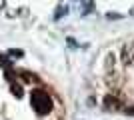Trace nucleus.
Instances as JSON below:
<instances>
[{
  "instance_id": "5",
  "label": "nucleus",
  "mask_w": 134,
  "mask_h": 120,
  "mask_svg": "<svg viewBox=\"0 0 134 120\" xmlns=\"http://www.w3.org/2000/svg\"><path fill=\"white\" fill-rule=\"evenodd\" d=\"M20 76H22L24 80H26V82H36V74H32V72H26V70H22V72H20Z\"/></svg>"
},
{
  "instance_id": "7",
  "label": "nucleus",
  "mask_w": 134,
  "mask_h": 120,
  "mask_svg": "<svg viewBox=\"0 0 134 120\" xmlns=\"http://www.w3.org/2000/svg\"><path fill=\"white\" fill-rule=\"evenodd\" d=\"M66 12H68V6H58V8H56V14H54V18H56V20H58V18H62V16H64V14H66Z\"/></svg>"
},
{
  "instance_id": "4",
  "label": "nucleus",
  "mask_w": 134,
  "mask_h": 120,
  "mask_svg": "<svg viewBox=\"0 0 134 120\" xmlns=\"http://www.w3.org/2000/svg\"><path fill=\"white\" fill-rule=\"evenodd\" d=\"M114 66H116V56H114V52H108L106 54V64H104V68H106L108 74H110V70H114Z\"/></svg>"
},
{
  "instance_id": "9",
  "label": "nucleus",
  "mask_w": 134,
  "mask_h": 120,
  "mask_svg": "<svg viewBox=\"0 0 134 120\" xmlns=\"http://www.w3.org/2000/svg\"><path fill=\"white\" fill-rule=\"evenodd\" d=\"M82 8H84L86 12H88V10H92V2H84V4H82Z\"/></svg>"
},
{
  "instance_id": "1",
  "label": "nucleus",
  "mask_w": 134,
  "mask_h": 120,
  "mask_svg": "<svg viewBox=\"0 0 134 120\" xmlns=\"http://www.w3.org/2000/svg\"><path fill=\"white\" fill-rule=\"evenodd\" d=\"M30 104L38 114H48L52 110V98L44 90H32L30 92Z\"/></svg>"
},
{
  "instance_id": "10",
  "label": "nucleus",
  "mask_w": 134,
  "mask_h": 120,
  "mask_svg": "<svg viewBox=\"0 0 134 120\" xmlns=\"http://www.w3.org/2000/svg\"><path fill=\"white\" fill-rule=\"evenodd\" d=\"M68 44L72 46V48H78V44H76V42H74V40H72V38H68Z\"/></svg>"
},
{
  "instance_id": "11",
  "label": "nucleus",
  "mask_w": 134,
  "mask_h": 120,
  "mask_svg": "<svg viewBox=\"0 0 134 120\" xmlns=\"http://www.w3.org/2000/svg\"><path fill=\"white\" fill-rule=\"evenodd\" d=\"M126 114H134V106H130V108H126Z\"/></svg>"
},
{
  "instance_id": "8",
  "label": "nucleus",
  "mask_w": 134,
  "mask_h": 120,
  "mask_svg": "<svg viewBox=\"0 0 134 120\" xmlns=\"http://www.w3.org/2000/svg\"><path fill=\"white\" fill-rule=\"evenodd\" d=\"M8 54H10V56H16V58H20V56H22V50H8Z\"/></svg>"
},
{
  "instance_id": "3",
  "label": "nucleus",
  "mask_w": 134,
  "mask_h": 120,
  "mask_svg": "<svg viewBox=\"0 0 134 120\" xmlns=\"http://www.w3.org/2000/svg\"><path fill=\"white\" fill-rule=\"evenodd\" d=\"M120 106H122V104H120V100H118V96L116 94H106V96H104V108L106 110H120Z\"/></svg>"
},
{
  "instance_id": "2",
  "label": "nucleus",
  "mask_w": 134,
  "mask_h": 120,
  "mask_svg": "<svg viewBox=\"0 0 134 120\" xmlns=\"http://www.w3.org/2000/svg\"><path fill=\"white\" fill-rule=\"evenodd\" d=\"M122 62L124 66H134V42L122 46Z\"/></svg>"
},
{
  "instance_id": "6",
  "label": "nucleus",
  "mask_w": 134,
  "mask_h": 120,
  "mask_svg": "<svg viewBox=\"0 0 134 120\" xmlns=\"http://www.w3.org/2000/svg\"><path fill=\"white\" fill-rule=\"evenodd\" d=\"M10 92L16 98H20V96H22V86H20V84H10Z\"/></svg>"
}]
</instances>
